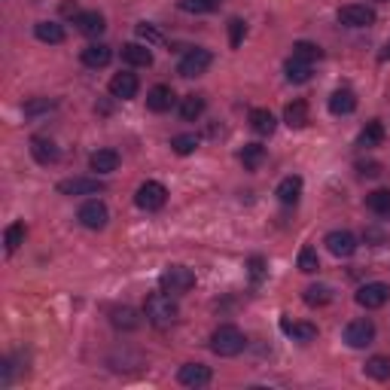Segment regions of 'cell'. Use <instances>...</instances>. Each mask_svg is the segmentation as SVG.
I'll list each match as a JSON object with an SVG mask.
<instances>
[{"label": "cell", "mask_w": 390, "mask_h": 390, "mask_svg": "<svg viewBox=\"0 0 390 390\" xmlns=\"http://www.w3.org/2000/svg\"><path fill=\"white\" fill-rule=\"evenodd\" d=\"M244 34H247V25L241 22V18H232L229 22V46L232 49H238V46L244 43Z\"/></svg>", "instance_id": "39"}, {"label": "cell", "mask_w": 390, "mask_h": 390, "mask_svg": "<svg viewBox=\"0 0 390 390\" xmlns=\"http://www.w3.org/2000/svg\"><path fill=\"white\" fill-rule=\"evenodd\" d=\"M366 208L375 217H390V189H375L366 195Z\"/></svg>", "instance_id": "28"}, {"label": "cell", "mask_w": 390, "mask_h": 390, "mask_svg": "<svg viewBox=\"0 0 390 390\" xmlns=\"http://www.w3.org/2000/svg\"><path fill=\"white\" fill-rule=\"evenodd\" d=\"M52 107H55V101L40 98V101H31V104H25V113L34 116V113H43V110H52Z\"/></svg>", "instance_id": "41"}, {"label": "cell", "mask_w": 390, "mask_h": 390, "mask_svg": "<svg viewBox=\"0 0 390 390\" xmlns=\"http://www.w3.org/2000/svg\"><path fill=\"white\" fill-rule=\"evenodd\" d=\"M104 189V183L98 177H73V180H61L58 192L61 195H98Z\"/></svg>", "instance_id": "13"}, {"label": "cell", "mask_w": 390, "mask_h": 390, "mask_svg": "<svg viewBox=\"0 0 390 390\" xmlns=\"http://www.w3.org/2000/svg\"><path fill=\"white\" fill-rule=\"evenodd\" d=\"M299 199H302V177L299 174H290V177H284L281 183H277V201L281 204L290 208V204H296Z\"/></svg>", "instance_id": "18"}, {"label": "cell", "mask_w": 390, "mask_h": 390, "mask_svg": "<svg viewBox=\"0 0 390 390\" xmlns=\"http://www.w3.org/2000/svg\"><path fill=\"white\" fill-rule=\"evenodd\" d=\"M378 61H390V43H384V49L378 52Z\"/></svg>", "instance_id": "44"}, {"label": "cell", "mask_w": 390, "mask_h": 390, "mask_svg": "<svg viewBox=\"0 0 390 390\" xmlns=\"http://www.w3.org/2000/svg\"><path fill=\"white\" fill-rule=\"evenodd\" d=\"M122 61L132 68H150L153 64V52L144 43H125L122 46Z\"/></svg>", "instance_id": "19"}, {"label": "cell", "mask_w": 390, "mask_h": 390, "mask_svg": "<svg viewBox=\"0 0 390 390\" xmlns=\"http://www.w3.org/2000/svg\"><path fill=\"white\" fill-rule=\"evenodd\" d=\"M284 73L290 82H308L311 80V61H302V58H293L290 55L284 64Z\"/></svg>", "instance_id": "25"}, {"label": "cell", "mask_w": 390, "mask_h": 390, "mask_svg": "<svg viewBox=\"0 0 390 390\" xmlns=\"http://www.w3.org/2000/svg\"><path fill=\"white\" fill-rule=\"evenodd\" d=\"M293 58H302V61H320L323 58V49L317 43H308V40H299V43H293Z\"/></svg>", "instance_id": "34"}, {"label": "cell", "mask_w": 390, "mask_h": 390, "mask_svg": "<svg viewBox=\"0 0 390 390\" xmlns=\"http://www.w3.org/2000/svg\"><path fill=\"white\" fill-rule=\"evenodd\" d=\"M195 146H199V137L195 134H177L171 141V150L177 153V156H189V153H195Z\"/></svg>", "instance_id": "38"}, {"label": "cell", "mask_w": 390, "mask_h": 390, "mask_svg": "<svg viewBox=\"0 0 390 390\" xmlns=\"http://www.w3.org/2000/svg\"><path fill=\"white\" fill-rule=\"evenodd\" d=\"M144 314H146V320L153 323V327H171V323H177L180 317V308H177V302L171 299V293H153V296H146V302H144Z\"/></svg>", "instance_id": "1"}, {"label": "cell", "mask_w": 390, "mask_h": 390, "mask_svg": "<svg viewBox=\"0 0 390 390\" xmlns=\"http://www.w3.org/2000/svg\"><path fill=\"white\" fill-rule=\"evenodd\" d=\"M210 378L213 375L204 363H187V366H180V372H177V382L183 387H208Z\"/></svg>", "instance_id": "12"}, {"label": "cell", "mask_w": 390, "mask_h": 390, "mask_svg": "<svg viewBox=\"0 0 390 390\" xmlns=\"http://www.w3.org/2000/svg\"><path fill=\"white\" fill-rule=\"evenodd\" d=\"M345 341L351 348H369L375 341V323L372 320H351L345 327Z\"/></svg>", "instance_id": "9"}, {"label": "cell", "mask_w": 390, "mask_h": 390, "mask_svg": "<svg viewBox=\"0 0 390 390\" xmlns=\"http://www.w3.org/2000/svg\"><path fill=\"white\" fill-rule=\"evenodd\" d=\"M357 171L363 174V177H378V174H382V165H378V162H360Z\"/></svg>", "instance_id": "42"}, {"label": "cell", "mask_w": 390, "mask_h": 390, "mask_svg": "<svg viewBox=\"0 0 390 390\" xmlns=\"http://www.w3.org/2000/svg\"><path fill=\"white\" fill-rule=\"evenodd\" d=\"M302 299H305V305L317 308V305H327L332 299V290H329L327 284H314V287H308V290L302 293Z\"/></svg>", "instance_id": "33"}, {"label": "cell", "mask_w": 390, "mask_h": 390, "mask_svg": "<svg viewBox=\"0 0 390 390\" xmlns=\"http://www.w3.org/2000/svg\"><path fill=\"white\" fill-rule=\"evenodd\" d=\"M165 201H168V189H165L159 180H146V183H141V187H137L134 204L141 210H162Z\"/></svg>", "instance_id": "4"}, {"label": "cell", "mask_w": 390, "mask_h": 390, "mask_svg": "<svg viewBox=\"0 0 390 390\" xmlns=\"http://www.w3.org/2000/svg\"><path fill=\"white\" fill-rule=\"evenodd\" d=\"M159 287H162L165 293H171V296L189 293L192 287H195V275L189 272L187 265H168L162 272V277H159Z\"/></svg>", "instance_id": "3"}, {"label": "cell", "mask_w": 390, "mask_h": 390, "mask_svg": "<svg viewBox=\"0 0 390 390\" xmlns=\"http://www.w3.org/2000/svg\"><path fill=\"white\" fill-rule=\"evenodd\" d=\"M31 156L37 165H55L58 162V146H55V141H49V137H31Z\"/></svg>", "instance_id": "15"}, {"label": "cell", "mask_w": 390, "mask_h": 390, "mask_svg": "<svg viewBox=\"0 0 390 390\" xmlns=\"http://www.w3.org/2000/svg\"><path fill=\"white\" fill-rule=\"evenodd\" d=\"M357 110V95L351 89H336L329 95V113L332 116H348Z\"/></svg>", "instance_id": "17"}, {"label": "cell", "mask_w": 390, "mask_h": 390, "mask_svg": "<svg viewBox=\"0 0 390 390\" xmlns=\"http://www.w3.org/2000/svg\"><path fill=\"white\" fill-rule=\"evenodd\" d=\"M320 268V259H317V250L314 247H302L299 250V272L305 275H314Z\"/></svg>", "instance_id": "37"}, {"label": "cell", "mask_w": 390, "mask_h": 390, "mask_svg": "<svg viewBox=\"0 0 390 390\" xmlns=\"http://www.w3.org/2000/svg\"><path fill=\"white\" fill-rule=\"evenodd\" d=\"M183 13H195V15H201V13H213V9L220 6V0H180L177 4Z\"/></svg>", "instance_id": "36"}, {"label": "cell", "mask_w": 390, "mask_h": 390, "mask_svg": "<svg viewBox=\"0 0 390 390\" xmlns=\"http://www.w3.org/2000/svg\"><path fill=\"white\" fill-rule=\"evenodd\" d=\"M171 104H174L171 86H153L146 92V107H150L153 113H165V110H171Z\"/></svg>", "instance_id": "20"}, {"label": "cell", "mask_w": 390, "mask_h": 390, "mask_svg": "<svg viewBox=\"0 0 390 390\" xmlns=\"http://www.w3.org/2000/svg\"><path fill=\"white\" fill-rule=\"evenodd\" d=\"M210 61H213V55L208 49H189L187 55H183V61L177 64V73H180V77H187V80L201 77V73L210 68Z\"/></svg>", "instance_id": "7"}, {"label": "cell", "mask_w": 390, "mask_h": 390, "mask_svg": "<svg viewBox=\"0 0 390 390\" xmlns=\"http://www.w3.org/2000/svg\"><path fill=\"white\" fill-rule=\"evenodd\" d=\"M137 37H141V40H146V43H162V34L156 31L153 25H146V22L137 25Z\"/></svg>", "instance_id": "40"}, {"label": "cell", "mask_w": 390, "mask_h": 390, "mask_svg": "<svg viewBox=\"0 0 390 390\" xmlns=\"http://www.w3.org/2000/svg\"><path fill=\"white\" fill-rule=\"evenodd\" d=\"M284 122L290 128H305L308 125V104H305L302 98H296L293 104L284 107Z\"/></svg>", "instance_id": "23"}, {"label": "cell", "mask_w": 390, "mask_h": 390, "mask_svg": "<svg viewBox=\"0 0 390 390\" xmlns=\"http://www.w3.org/2000/svg\"><path fill=\"white\" fill-rule=\"evenodd\" d=\"M247 345V339H244V332H241L238 327H217L213 329V336H210V351L217 357H238L241 351H244Z\"/></svg>", "instance_id": "2"}, {"label": "cell", "mask_w": 390, "mask_h": 390, "mask_svg": "<svg viewBox=\"0 0 390 390\" xmlns=\"http://www.w3.org/2000/svg\"><path fill=\"white\" fill-rule=\"evenodd\" d=\"M80 222L86 229H92V232H98V229H104L107 226V220H110V210H107V204L101 201V199H89L86 204L80 208Z\"/></svg>", "instance_id": "5"}, {"label": "cell", "mask_w": 390, "mask_h": 390, "mask_svg": "<svg viewBox=\"0 0 390 390\" xmlns=\"http://www.w3.org/2000/svg\"><path fill=\"white\" fill-rule=\"evenodd\" d=\"M73 25H77V31L86 34V37H101V34H104V27H107V18L101 15L98 9H86V13L73 15Z\"/></svg>", "instance_id": "11"}, {"label": "cell", "mask_w": 390, "mask_h": 390, "mask_svg": "<svg viewBox=\"0 0 390 390\" xmlns=\"http://www.w3.org/2000/svg\"><path fill=\"white\" fill-rule=\"evenodd\" d=\"M375 18H378L375 9L366 4H348L339 9V22L348 27H369V25H375Z\"/></svg>", "instance_id": "6"}, {"label": "cell", "mask_w": 390, "mask_h": 390, "mask_svg": "<svg viewBox=\"0 0 390 390\" xmlns=\"http://www.w3.org/2000/svg\"><path fill=\"white\" fill-rule=\"evenodd\" d=\"M366 375L375 378V382H387L390 378V357H369L366 360Z\"/></svg>", "instance_id": "31"}, {"label": "cell", "mask_w": 390, "mask_h": 390, "mask_svg": "<svg viewBox=\"0 0 390 390\" xmlns=\"http://www.w3.org/2000/svg\"><path fill=\"white\" fill-rule=\"evenodd\" d=\"M80 58H82V64L86 68H107L110 64V58H113V52H110V46L107 43H89L86 49L80 52Z\"/></svg>", "instance_id": "16"}, {"label": "cell", "mask_w": 390, "mask_h": 390, "mask_svg": "<svg viewBox=\"0 0 390 390\" xmlns=\"http://www.w3.org/2000/svg\"><path fill=\"white\" fill-rule=\"evenodd\" d=\"M384 141V125L372 119V122H366V128L360 132V146H378Z\"/></svg>", "instance_id": "35"}, {"label": "cell", "mask_w": 390, "mask_h": 390, "mask_svg": "<svg viewBox=\"0 0 390 390\" xmlns=\"http://www.w3.org/2000/svg\"><path fill=\"white\" fill-rule=\"evenodd\" d=\"M390 299V287L382 284V281H372V284H363L357 290V305H363V308L369 311H375V308H382V305Z\"/></svg>", "instance_id": "8"}, {"label": "cell", "mask_w": 390, "mask_h": 390, "mask_svg": "<svg viewBox=\"0 0 390 390\" xmlns=\"http://www.w3.org/2000/svg\"><path fill=\"white\" fill-rule=\"evenodd\" d=\"M89 168L95 174H110L119 168V153L116 150H98L89 156Z\"/></svg>", "instance_id": "22"}, {"label": "cell", "mask_w": 390, "mask_h": 390, "mask_svg": "<svg viewBox=\"0 0 390 390\" xmlns=\"http://www.w3.org/2000/svg\"><path fill=\"white\" fill-rule=\"evenodd\" d=\"M137 89H141V82H137L134 73H116V77L110 80V95L119 101H132L137 95Z\"/></svg>", "instance_id": "14"}, {"label": "cell", "mask_w": 390, "mask_h": 390, "mask_svg": "<svg viewBox=\"0 0 390 390\" xmlns=\"http://www.w3.org/2000/svg\"><path fill=\"white\" fill-rule=\"evenodd\" d=\"M204 113V98L201 95H187L180 101V116H183V122H195Z\"/></svg>", "instance_id": "29"}, {"label": "cell", "mask_w": 390, "mask_h": 390, "mask_svg": "<svg viewBox=\"0 0 390 390\" xmlns=\"http://www.w3.org/2000/svg\"><path fill=\"white\" fill-rule=\"evenodd\" d=\"M34 37L40 43H64V27L58 22H37L34 25Z\"/></svg>", "instance_id": "24"}, {"label": "cell", "mask_w": 390, "mask_h": 390, "mask_svg": "<svg viewBox=\"0 0 390 390\" xmlns=\"http://www.w3.org/2000/svg\"><path fill=\"white\" fill-rule=\"evenodd\" d=\"M281 329L296 341H314V339H317V327H314V323H290V320H284Z\"/></svg>", "instance_id": "26"}, {"label": "cell", "mask_w": 390, "mask_h": 390, "mask_svg": "<svg viewBox=\"0 0 390 390\" xmlns=\"http://www.w3.org/2000/svg\"><path fill=\"white\" fill-rule=\"evenodd\" d=\"M241 165H244L247 171H256L259 165L265 162V146L263 144H244V150H241Z\"/></svg>", "instance_id": "27"}, {"label": "cell", "mask_w": 390, "mask_h": 390, "mask_svg": "<svg viewBox=\"0 0 390 390\" xmlns=\"http://www.w3.org/2000/svg\"><path fill=\"white\" fill-rule=\"evenodd\" d=\"M327 250L332 256H354V250H357V238H354V232H348V229H336V232H329L327 235Z\"/></svg>", "instance_id": "10"}, {"label": "cell", "mask_w": 390, "mask_h": 390, "mask_svg": "<svg viewBox=\"0 0 390 390\" xmlns=\"http://www.w3.org/2000/svg\"><path fill=\"white\" fill-rule=\"evenodd\" d=\"M250 128H253L256 134H275V128H277V119L272 116V110H265V107H256V110H250Z\"/></svg>", "instance_id": "21"}, {"label": "cell", "mask_w": 390, "mask_h": 390, "mask_svg": "<svg viewBox=\"0 0 390 390\" xmlns=\"http://www.w3.org/2000/svg\"><path fill=\"white\" fill-rule=\"evenodd\" d=\"M113 327L116 329H137L141 327V317H137L134 308L122 305V308H113Z\"/></svg>", "instance_id": "30"}, {"label": "cell", "mask_w": 390, "mask_h": 390, "mask_svg": "<svg viewBox=\"0 0 390 390\" xmlns=\"http://www.w3.org/2000/svg\"><path fill=\"white\" fill-rule=\"evenodd\" d=\"M263 259H259V256H253V259H250V275H253V281H259V277H263Z\"/></svg>", "instance_id": "43"}, {"label": "cell", "mask_w": 390, "mask_h": 390, "mask_svg": "<svg viewBox=\"0 0 390 390\" xmlns=\"http://www.w3.org/2000/svg\"><path fill=\"white\" fill-rule=\"evenodd\" d=\"M25 235H27L25 222H13V226H6V232H4V244H6V253H15V250L25 244Z\"/></svg>", "instance_id": "32"}]
</instances>
